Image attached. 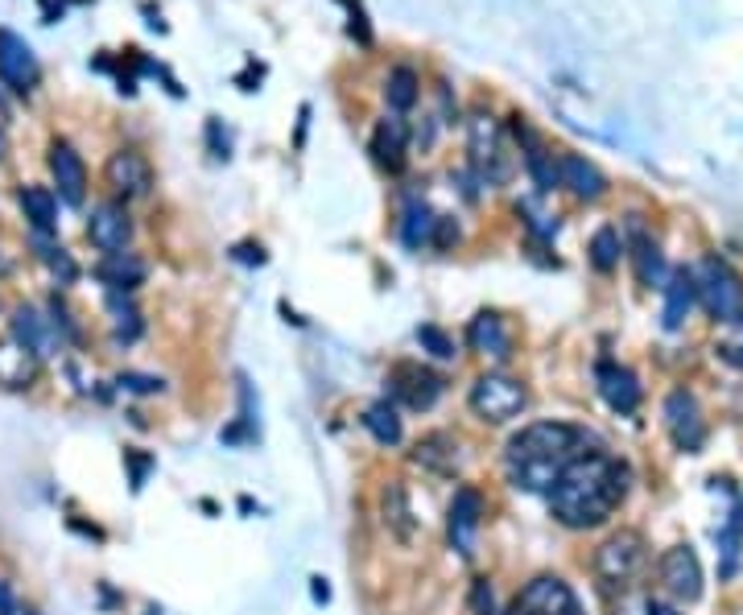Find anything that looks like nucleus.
<instances>
[{"mask_svg": "<svg viewBox=\"0 0 743 615\" xmlns=\"http://www.w3.org/2000/svg\"><path fill=\"white\" fill-rule=\"evenodd\" d=\"M586 450V430L570 422H533L508 438V475L524 491H550L566 463Z\"/></svg>", "mask_w": 743, "mask_h": 615, "instance_id": "2", "label": "nucleus"}, {"mask_svg": "<svg viewBox=\"0 0 743 615\" xmlns=\"http://www.w3.org/2000/svg\"><path fill=\"white\" fill-rule=\"evenodd\" d=\"M410 458L429 475H443V479H455L463 467V450H459V438L455 434H446V430H429L422 438L413 442Z\"/></svg>", "mask_w": 743, "mask_h": 615, "instance_id": "14", "label": "nucleus"}, {"mask_svg": "<svg viewBox=\"0 0 743 615\" xmlns=\"http://www.w3.org/2000/svg\"><path fill=\"white\" fill-rule=\"evenodd\" d=\"M380 524H384L389 537L401 541V545H413V541H417V517H413V500H410L405 479H389V484L380 488Z\"/></svg>", "mask_w": 743, "mask_h": 615, "instance_id": "15", "label": "nucleus"}, {"mask_svg": "<svg viewBox=\"0 0 743 615\" xmlns=\"http://www.w3.org/2000/svg\"><path fill=\"white\" fill-rule=\"evenodd\" d=\"M517 215L524 220V227L533 232V236H541V240H550L558 232V220H550L545 211H538L533 203H517Z\"/></svg>", "mask_w": 743, "mask_h": 615, "instance_id": "37", "label": "nucleus"}, {"mask_svg": "<svg viewBox=\"0 0 743 615\" xmlns=\"http://www.w3.org/2000/svg\"><path fill=\"white\" fill-rule=\"evenodd\" d=\"M310 595H315V603H331V586H327V579H322V574H315V579H310Z\"/></svg>", "mask_w": 743, "mask_h": 615, "instance_id": "44", "label": "nucleus"}, {"mask_svg": "<svg viewBox=\"0 0 743 615\" xmlns=\"http://www.w3.org/2000/svg\"><path fill=\"white\" fill-rule=\"evenodd\" d=\"M33 236H38V232H33ZM38 256H42V261L54 268V277H59L63 285H71L75 277H79V268H75V261H71V253H66L63 244H54V240L38 236Z\"/></svg>", "mask_w": 743, "mask_h": 615, "instance_id": "35", "label": "nucleus"}, {"mask_svg": "<svg viewBox=\"0 0 743 615\" xmlns=\"http://www.w3.org/2000/svg\"><path fill=\"white\" fill-rule=\"evenodd\" d=\"M665 426H669V438L678 450L686 455H698L702 442H707V422H702V410H698V396L690 389H673L665 396Z\"/></svg>", "mask_w": 743, "mask_h": 615, "instance_id": "8", "label": "nucleus"}, {"mask_svg": "<svg viewBox=\"0 0 743 615\" xmlns=\"http://www.w3.org/2000/svg\"><path fill=\"white\" fill-rule=\"evenodd\" d=\"M434 223H438V215H434L422 199H413V203L405 206V220H401V240H405L410 248H422V244L434 240Z\"/></svg>", "mask_w": 743, "mask_h": 615, "instance_id": "31", "label": "nucleus"}, {"mask_svg": "<svg viewBox=\"0 0 743 615\" xmlns=\"http://www.w3.org/2000/svg\"><path fill=\"white\" fill-rule=\"evenodd\" d=\"M0 158H4V128H0Z\"/></svg>", "mask_w": 743, "mask_h": 615, "instance_id": "45", "label": "nucleus"}, {"mask_svg": "<svg viewBox=\"0 0 743 615\" xmlns=\"http://www.w3.org/2000/svg\"><path fill=\"white\" fill-rule=\"evenodd\" d=\"M545 496H550L554 521H562L566 529H595L624 505L628 467L607 450H583L574 463H566V471L558 475Z\"/></svg>", "mask_w": 743, "mask_h": 615, "instance_id": "1", "label": "nucleus"}, {"mask_svg": "<svg viewBox=\"0 0 743 615\" xmlns=\"http://www.w3.org/2000/svg\"><path fill=\"white\" fill-rule=\"evenodd\" d=\"M95 277L108 285V289H120V294H128V289H137V285L145 282V261L132 253H112L99 261V268H95Z\"/></svg>", "mask_w": 743, "mask_h": 615, "instance_id": "26", "label": "nucleus"}, {"mask_svg": "<svg viewBox=\"0 0 743 615\" xmlns=\"http://www.w3.org/2000/svg\"><path fill=\"white\" fill-rule=\"evenodd\" d=\"M619 256H624V236H619L616 227H599L591 236V265L599 268V273H612L619 265Z\"/></svg>", "mask_w": 743, "mask_h": 615, "instance_id": "34", "label": "nucleus"}, {"mask_svg": "<svg viewBox=\"0 0 743 615\" xmlns=\"http://www.w3.org/2000/svg\"><path fill=\"white\" fill-rule=\"evenodd\" d=\"M236 261H244V265H265V248H261V244H240Z\"/></svg>", "mask_w": 743, "mask_h": 615, "instance_id": "43", "label": "nucleus"}, {"mask_svg": "<svg viewBox=\"0 0 743 615\" xmlns=\"http://www.w3.org/2000/svg\"><path fill=\"white\" fill-rule=\"evenodd\" d=\"M467 405L484 426H505L529 410V389H524V380L508 377V372H484L471 384Z\"/></svg>", "mask_w": 743, "mask_h": 615, "instance_id": "4", "label": "nucleus"}, {"mask_svg": "<svg viewBox=\"0 0 743 615\" xmlns=\"http://www.w3.org/2000/svg\"><path fill=\"white\" fill-rule=\"evenodd\" d=\"M38 363L42 360L21 348L13 335L0 339V389H30L38 380Z\"/></svg>", "mask_w": 743, "mask_h": 615, "instance_id": "25", "label": "nucleus"}, {"mask_svg": "<svg viewBox=\"0 0 743 615\" xmlns=\"http://www.w3.org/2000/svg\"><path fill=\"white\" fill-rule=\"evenodd\" d=\"M87 240L104 256L112 253H125L128 240H132V215H128L125 203H99L87 220Z\"/></svg>", "mask_w": 743, "mask_h": 615, "instance_id": "13", "label": "nucleus"}, {"mask_svg": "<svg viewBox=\"0 0 743 615\" xmlns=\"http://www.w3.org/2000/svg\"><path fill=\"white\" fill-rule=\"evenodd\" d=\"M467 348L475 356H484V360H496L505 363L512 356V335H508L505 318L491 315V310H479V315L467 322Z\"/></svg>", "mask_w": 743, "mask_h": 615, "instance_id": "20", "label": "nucleus"}, {"mask_svg": "<svg viewBox=\"0 0 743 615\" xmlns=\"http://www.w3.org/2000/svg\"><path fill=\"white\" fill-rule=\"evenodd\" d=\"M351 33H355V38H360V46H368V42H372V30H368V21H364V9H360V4H355V9H351Z\"/></svg>", "mask_w": 743, "mask_h": 615, "instance_id": "42", "label": "nucleus"}, {"mask_svg": "<svg viewBox=\"0 0 743 615\" xmlns=\"http://www.w3.org/2000/svg\"><path fill=\"white\" fill-rule=\"evenodd\" d=\"M128 467H132V488L141 491L145 488V475H149V467H153V458L149 455H137V450H125Z\"/></svg>", "mask_w": 743, "mask_h": 615, "instance_id": "41", "label": "nucleus"}, {"mask_svg": "<svg viewBox=\"0 0 743 615\" xmlns=\"http://www.w3.org/2000/svg\"><path fill=\"white\" fill-rule=\"evenodd\" d=\"M50 174H54L59 199H63L66 206H83V194H87V170H83V158L66 141L50 145Z\"/></svg>", "mask_w": 743, "mask_h": 615, "instance_id": "19", "label": "nucleus"}, {"mask_svg": "<svg viewBox=\"0 0 743 615\" xmlns=\"http://www.w3.org/2000/svg\"><path fill=\"white\" fill-rule=\"evenodd\" d=\"M512 132H517V141H521V153H524V166H529V174L538 182L541 194H550L558 187V158L545 149L533 128L524 125V116H512Z\"/></svg>", "mask_w": 743, "mask_h": 615, "instance_id": "21", "label": "nucleus"}, {"mask_svg": "<svg viewBox=\"0 0 743 615\" xmlns=\"http://www.w3.org/2000/svg\"><path fill=\"white\" fill-rule=\"evenodd\" d=\"M384 384H389V401H396L401 410H413V413L434 410L438 396L446 393V380L438 377V372L422 368V363H396Z\"/></svg>", "mask_w": 743, "mask_h": 615, "instance_id": "7", "label": "nucleus"}, {"mask_svg": "<svg viewBox=\"0 0 743 615\" xmlns=\"http://www.w3.org/2000/svg\"><path fill=\"white\" fill-rule=\"evenodd\" d=\"M21 211L38 236H50L59 227V199L46 187H21Z\"/></svg>", "mask_w": 743, "mask_h": 615, "instance_id": "27", "label": "nucleus"}, {"mask_svg": "<svg viewBox=\"0 0 743 615\" xmlns=\"http://www.w3.org/2000/svg\"><path fill=\"white\" fill-rule=\"evenodd\" d=\"M595 384H599L603 401H607L616 413H624V417L640 410V396H645V389H640V380H636L633 368L603 360L599 368H595Z\"/></svg>", "mask_w": 743, "mask_h": 615, "instance_id": "17", "label": "nucleus"}, {"mask_svg": "<svg viewBox=\"0 0 743 615\" xmlns=\"http://www.w3.org/2000/svg\"><path fill=\"white\" fill-rule=\"evenodd\" d=\"M405 149H410V128L401 116H389V120H380L376 132H372V158L376 166H384L389 174H396L401 166H405Z\"/></svg>", "mask_w": 743, "mask_h": 615, "instance_id": "24", "label": "nucleus"}, {"mask_svg": "<svg viewBox=\"0 0 743 615\" xmlns=\"http://www.w3.org/2000/svg\"><path fill=\"white\" fill-rule=\"evenodd\" d=\"M108 310H112V322H116V339L132 343V339L141 335V310H137L120 289H108Z\"/></svg>", "mask_w": 743, "mask_h": 615, "instance_id": "33", "label": "nucleus"}, {"mask_svg": "<svg viewBox=\"0 0 743 615\" xmlns=\"http://www.w3.org/2000/svg\"><path fill=\"white\" fill-rule=\"evenodd\" d=\"M719 550H723V579H731L735 566H740V550H743V505L731 508L728 524L719 529Z\"/></svg>", "mask_w": 743, "mask_h": 615, "instance_id": "32", "label": "nucleus"}, {"mask_svg": "<svg viewBox=\"0 0 743 615\" xmlns=\"http://www.w3.org/2000/svg\"><path fill=\"white\" fill-rule=\"evenodd\" d=\"M0 268H4V265H0Z\"/></svg>", "mask_w": 743, "mask_h": 615, "instance_id": "46", "label": "nucleus"}, {"mask_svg": "<svg viewBox=\"0 0 743 615\" xmlns=\"http://www.w3.org/2000/svg\"><path fill=\"white\" fill-rule=\"evenodd\" d=\"M13 339L38 360H50L54 351L63 348V335L54 327V318L38 315L33 306H17L13 310Z\"/></svg>", "mask_w": 743, "mask_h": 615, "instance_id": "16", "label": "nucleus"}, {"mask_svg": "<svg viewBox=\"0 0 743 615\" xmlns=\"http://www.w3.org/2000/svg\"><path fill=\"white\" fill-rule=\"evenodd\" d=\"M467 153H471V170L488 187H508V178L517 174V161L508 153L505 132L488 112H475L467 120Z\"/></svg>", "mask_w": 743, "mask_h": 615, "instance_id": "3", "label": "nucleus"}, {"mask_svg": "<svg viewBox=\"0 0 743 615\" xmlns=\"http://www.w3.org/2000/svg\"><path fill=\"white\" fill-rule=\"evenodd\" d=\"M0 79L9 83L13 92H33L38 79H42V66H38V54L30 50V42L13 30H0Z\"/></svg>", "mask_w": 743, "mask_h": 615, "instance_id": "11", "label": "nucleus"}, {"mask_svg": "<svg viewBox=\"0 0 743 615\" xmlns=\"http://www.w3.org/2000/svg\"><path fill=\"white\" fill-rule=\"evenodd\" d=\"M694 289H698V298H702V306L711 310L714 322L740 327L743 322V277L728 265V261L707 256V261L694 268Z\"/></svg>", "mask_w": 743, "mask_h": 615, "instance_id": "5", "label": "nucleus"}, {"mask_svg": "<svg viewBox=\"0 0 743 615\" xmlns=\"http://www.w3.org/2000/svg\"><path fill=\"white\" fill-rule=\"evenodd\" d=\"M661 586L669 600L678 603H698L702 600V562L690 545H673L661 558Z\"/></svg>", "mask_w": 743, "mask_h": 615, "instance_id": "10", "label": "nucleus"}, {"mask_svg": "<svg viewBox=\"0 0 743 615\" xmlns=\"http://www.w3.org/2000/svg\"><path fill=\"white\" fill-rule=\"evenodd\" d=\"M116 384H120V389H128V393H141V396H153V393H161V389H166L158 377H141V372H120V377H116Z\"/></svg>", "mask_w": 743, "mask_h": 615, "instance_id": "39", "label": "nucleus"}, {"mask_svg": "<svg viewBox=\"0 0 743 615\" xmlns=\"http://www.w3.org/2000/svg\"><path fill=\"white\" fill-rule=\"evenodd\" d=\"M636 227V248H633V261H636V277H640V285H657L661 289L665 282H669V268H665V256L661 248H657V240L645 236V227L640 223H633Z\"/></svg>", "mask_w": 743, "mask_h": 615, "instance_id": "28", "label": "nucleus"}, {"mask_svg": "<svg viewBox=\"0 0 743 615\" xmlns=\"http://www.w3.org/2000/svg\"><path fill=\"white\" fill-rule=\"evenodd\" d=\"M467 607H471V615H496V591H491L488 579H475V583H471Z\"/></svg>", "mask_w": 743, "mask_h": 615, "instance_id": "38", "label": "nucleus"}, {"mask_svg": "<svg viewBox=\"0 0 743 615\" xmlns=\"http://www.w3.org/2000/svg\"><path fill=\"white\" fill-rule=\"evenodd\" d=\"M434 248H450V244H459V227H455V220H446V215H438V223H434V240H429Z\"/></svg>", "mask_w": 743, "mask_h": 615, "instance_id": "40", "label": "nucleus"}, {"mask_svg": "<svg viewBox=\"0 0 743 615\" xmlns=\"http://www.w3.org/2000/svg\"><path fill=\"white\" fill-rule=\"evenodd\" d=\"M512 607L524 615H570L574 607H579V600H574V591L566 586V579H558V574H538V579L517 595Z\"/></svg>", "mask_w": 743, "mask_h": 615, "instance_id": "12", "label": "nucleus"}, {"mask_svg": "<svg viewBox=\"0 0 743 615\" xmlns=\"http://www.w3.org/2000/svg\"><path fill=\"white\" fill-rule=\"evenodd\" d=\"M661 289H665V310H661L665 331H678L681 322L690 318V310H694V301H698L694 268H673V273H669V282H665Z\"/></svg>", "mask_w": 743, "mask_h": 615, "instance_id": "22", "label": "nucleus"}, {"mask_svg": "<svg viewBox=\"0 0 743 615\" xmlns=\"http://www.w3.org/2000/svg\"><path fill=\"white\" fill-rule=\"evenodd\" d=\"M364 430L380 446H401V438H405V426H401V413H396L393 401H372L364 410Z\"/></svg>", "mask_w": 743, "mask_h": 615, "instance_id": "29", "label": "nucleus"}, {"mask_svg": "<svg viewBox=\"0 0 743 615\" xmlns=\"http://www.w3.org/2000/svg\"><path fill=\"white\" fill-rule=\"evenodd\" d=\"M558 187L574 190L579 199H603L607 194V178L599 174V166H591L579 153H562L558 158Z\"/></svg>", "mask_w": 743, "mask_h": 615, "instance_id": "23", "label": "nucleus"}, {"mask_svg": "<svg viewBox=\"0 0 743 615\" xmlns=\"http://www.w3.org/2000/svg\"><path fill=\"white\" fill-rule=\"evenodd\" d=\"M104 174H108V187L116 190V194H125V199H145V194L153 190V170H149V161H145L137 149L112 153Z\"/></svg>", "mask_w": 743, "mask_h": 615, "instance_id": "18", "label": "nucleus"}, {"mask_svg": "<svg viewBox=\"0 0 743 615\" xmlns=\"http://www.w3.org/2000/svg\"><path fill=\"white\" fill-rule=\"evenodd\" d=\"M645 562H649V541L636 529H619L595 550V574L607 586H628L645 570Z\"/></svg>", "mask_w": 743, "mask_h": 615, "instance_id": "6", "label": "nucleus"}, {"mask_svg": "<svg viewBox=\"0 0 743 615\" xmlns=\"http://www.w3.org/2000/svg\"><path fill=\"white\" fill-rule=\"evenodd\" d=\"M417 343H422V351H429L434 360H455V339H450L443 327H434V322L417 327Z\"/></svg>", "mask_w": 743, "mask_h": 615, "instance_id": "36", "label": "nucleus"}, {"mask_svg": "<svg viewBox=\"0 0 743 615\" xmlns=\"http://www.w3.org/2000/svg\"><path fill=\"white\" fill-rule=\"evenodd\" d=\"M484 529V496L475 488H459L455 500L446 508V537H450V550L459 558L475 553V537Z\"/></svg>", "mask_w": 743, "mask_h": 615, "instance_id": "9", "label": "nucleus"}, {"mask_svg": "<svg viewBox=\"0 0 743 615\" xmlns=\"http://www.w3.org/2000/svg\"><path fill=\"white\" fill-rule=\"evenodd\" d=\"M417 95H422V79H417V71H413V66H393V71H389V79H384V99H389V108L410 112L413 104H417Z\"/></svg>", "mask_w": 743, "mask_h": 615, "instance_id": "30", "label": "nucleus"}]
</instances>
